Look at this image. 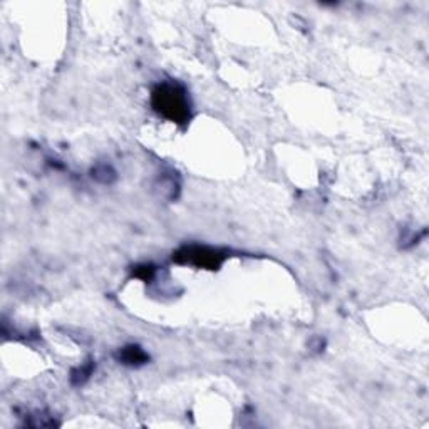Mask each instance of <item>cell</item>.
I'll use <instances>...</instances> for the list:
<instances>
[{"instance_id":"obj_1","label":"cell","mask_w":429,"mask_h":429,"mask_svg":"<svg viewBox=\"0 0 429 429\" xmlns=\"http://www.w3.org/2000/svg\"><path fill=\"white\" fill-rule=\"evenodd\" d=\"M153 106L160 115L174 122H183L190 117V103L186 93L177 84H161L153 93Z\"/></svg>"},{"instance_id":"obj_2","label":"cell","mask_w":429,"mask_h":429,"mask_svg":"<svg viewBox=\"0 0 429 429\" xmlns=\"http://www.w3.org/2000/svg\"><path fill=\"white\" fill-rule=\"evenodd\" d=\"M177 258H183L185 262H190V264H195L198 267H217L222 260L217 252L208 250V248L203 247L186 248L185 252L178 253Z\"/></svg>"},{"instance_id":"obj_3","label":"cell","mask_w":429,"mask_h":429,"mask_svg":"<svg viewBox=\"0 0 429 429\" xmlns=\"http://www.w3.org/2000/svg\"><path fill=\"white\" fill-rule=\"evenodd\" d=\"M146 359H148L146 354H144L139 347H136V345H131V347L122 349V352H121V361L124 362V364H129V366L143 364Z\"/></svg>"}]
</instances>
